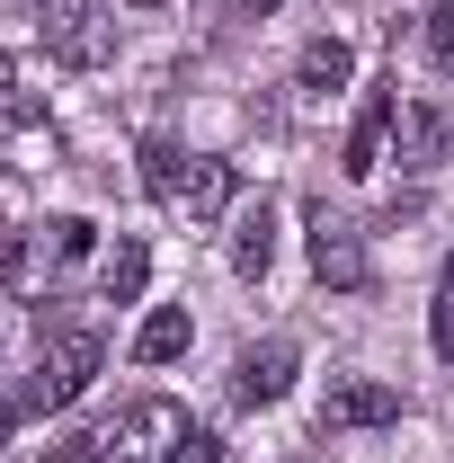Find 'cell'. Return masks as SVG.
<instances>
[{"instance_id": "cell-1", "label": "cell", "mask_w": 454, "mask_h": 463, "mask_svg": "<svg viewBox=\"0 0 454 463\" xmlns=\"http://www.w3.org/2000/svg\"><path fill=\"white\" fill-rule=\"evenodd\" d=\"M108 365V339L99 330H54V339L36 347V374H27V392H18V419H54L90 392V374Z\"/></svg>"}, {"instance_id": "cell-2", "label": "cell", "mask_w": 454, "mask_h": 463, "mask_svg": "<svg viewBox=\"0 0 454 463\" xmlns=\"http://www.w3.org/2000/svg\"><path fill=\"white\" fill-rule=\"evenodd\" d=\"M36 36H45V54H54L62 71H99V62L116 54L108 0H45V9H36Z\"/></svg>"}, {"instance_id": "cell-3", "label": "cell", "mask_w": 454, "mask_h": 463, "mask_svg": "<svg viewBox=\"0 0 454 463\" xmlns=\"http://www.w3.org/2000/svg\"><path fill=\"white\" fill-rule=\"evenodd\" d=\"M303 241H312V277H321V286H339V294H365V286H374V268H365V232L347 223V214L312 205Z\"/></svg>"}, {"instance_id": "cell-4", "label": "cell", "mask_w": 454, "mask_h": 463, "mask_svg": "<svg viewBox=\"0 0 454 463\" xmlns=\"http://www.w3.org/2000/svg\"><path fill=\"white\" fill-rule=\"evenodd\" d=\"M178 437H187V410L152 392V402H134L125 419H116V437H108V446H116V463H161Z\"/></svg>"}, {"instance_id": "cell-5", "label": "cell", "mask_w": 454, "mask_h": 463, "mask_svg": "<svg viewBox=\"0 0 454 463\" xmlns=\"http://www.w3.org/2000/svg\"><path fill=\"white\" fill-rule=\"evenodd\" d=\"M294 339H259V347H241V365H232V402L241 410H268V402H285L294 392Z\"/></svg>"}, {"instance_id": "cell-6", "label": "cell", "mask_w": 454, "mask_h": 463, "mask_svg": "<svg viewBox=\"0 0 454 463\" xmlns=\"http://www.w3.org/2000/svg\"><path fill=\"white\" fill-rule=\"evenodd\" d=\"M393 419H401V392L374 383V374H339L330 402H321V428L330 437H347V428H393Z\"/></svg>"}, {"instance_id": "cell-7", "label": "cell", "mask_w": 454, "mask_h": 463, "mask_svg": "<svg viewBox=\"0 0 454 463\" xmlns=\"http://www.w3.org/2000/svg\"><path fill=\"white\" fill-rule=\"evenodd\" d=\"M393 125H401V80H393V90H374V99L356 108V125H347V161H339V170H347V178H374L383 161H393Z\"/></svg>"}, {"instance_id": "cell-8", "label": "cell", "mask_w": 454, "mask_h": 463, "mask_svg": "<svg viewBox=\"0 0 454 463\" xmlns=\"http://www.w3.org/2000/svg\"><path fill=\"white\" fill-rule=\"evenodd\" d=\"M446 134H454V116L446 99H401V170H437V152H446Z\"/></svg>"}, {"instance_id": "cell-9", "label": "cell", "mask_w": 454, "mask_h": 463, "mask_svg": "<svg viewBox=\"0 0 454 463\" xmlns=\"http://www.w3.org/2000/svg\"><path fill=\"white\" fill-rule=\"evenodd\" d=\"M232 268H241L250 286L277 268V205H268V196H250V205L232 214Z\"/></svg>"}, {"instance_id": "cell-10", "label": "cell", "mask_w": 454, "mask_h": 463, "mask_svg": "<svg viewBox=\"0 0 454 463\" xmlns=\"http://www.w3.org/2000/svg\"><path fill=\"white\" fill-rule=\"evenodd\" d=\"M178 205H187V223H223L232 205H241V170H232V161H187Z\"/></svg>"}, {"instance_id": "cell-11", "label": "cell", "mask_w": 454, "mask_h": 463, "mask_svg": "<svg viewBox=\"0 0 454 463\" xmlns=\"http://www.w3.org/2000/svg\"><path fill=\"white\" fill-rule=\"evenodd\" d=\"M347 71H356V54H347V36H312V45L294 54V80H303L312 99H330V90H347Z\"/></svg>"}, {"instance_id": "cell-12", "label": "cell", "mask_w": 454, "mask_h": 463, "mask_svg": "<svg viewBox=\"0 0 454 463\" xmlns=\"http://www.w3.org/2000/svg\"><path fill=\"white\" fill-rule=\"evenodd\" d=\"M187 339H196V321H187V303H161L143 330H134V356L143 365H170V356H187Z\"/></svg>"}, {"instance_id": "cell-13", "label": "cell", "mask_w": 454, "mask_h": 463, "mask_svg": "<svg viewBox=\"0 0 454 463\" xmlns=\"http://www.w3.org/2000/svg\"><path fill=\"white\" fill-rule=\"evenodd\" d=\"M143 277H152V250L125 232L108 259H99V294H108V303H134V294H143Z\"/></svg>"}, {"instance_id": "cell-14", "label": "cell", "mask_w": 454, "mask_h": 463, "mask_svg": "<svg viewBox=\"0 0 454 463\" xmlns=\"http://www.w3.org/2000/svg\"><path fill=\"white\" fill-rule=\"evenodd\" d=\"M143 187H152L161 205H178V187H187V152H178V143H143Z\"/></svg>"}, {"instance_id": "cell-15", "label": "cell", "mask_w": 454, "mask_h": 463, "mask_svg": "<svg viewBox=\"0 0 454 463\" xmlns=\"http://www.w3.org/2000/svg\"><path fill=\"white\" fill-rule=\"evenodd\" d=\"M428 339H437V356H454V250H446V268H437V312H428Z\"/></svg>"}, {"instance_id": "cell-16", "label": "cell", "mask_w": 454, "mask_h": 463, "mask_svg": "<svg viewBox=\"0 0 454 463\" xmlns=\"http://www.w3.org/2000/svg\"><path fill=\"white\" fill-rule=\"evenodd\" d=\"M428 62L454 80V0H428Z\"/></svg>"}, {"instance_id": "cell-17", "label": "cell", "mask_w": 454, "mask_h": 463, "mask_svg": "<svg viewBox=\"0 0 454 463\" xmlns=\"http://www.w3.org/2000/svg\"><path fill=\"white\" fill-rule=\"evenodd\" d=\"M45 232H54V268H80V259H90V232H99V223L62 214V223H45Z\"/></svg>"}, {"instance_id": "cell-18", "label": "cell", "mask_w": 454, "mask_h": 463, "mask_svg": "<svg viewBox=\"0 0 454 463\" xmlns=\"http://www.w3.org/2000/svg\"><path fill=\"white\" fill-rule=\"evenodd\" d=\"M161 463H223V437H214V428H187V437H178Z\"/></svg>"}, {"instance_id": "cell-19", "label": "cell", "mask_w": 454, "mask_h": 463, "mask_svg": "<svg viewBox=\"0 0 454 463\" xmlns=\"http://www.w3.org/2000/svg\"><path fill=\"white\" fill-rule=\"evenodd\" d=\"M45 463H108V437H99V428H80V437H62Z\"/></svg>"}, {"instance_id": "cell-20", "label": "cell", "mask_w": 454, "mask_h": 463, "mask_svg": "<svg viewBox=\"0 0 454 463\" xmlns=\"http://www.w3.org/2000/svg\"><path fill=\"white\" fill-rule=\"evenodd\" d=\"M241 9H259V18H277V9H285V0H241Z\"/></svg>"}, {"instance_id": "cell-21", "label": "cell", "mask_w": 454, "mask_h": 463, "mask_svg": "<svg viewBox=\"0 0 454 463\" xmlns=\"http://www.w3.org/2000/svg\"><path fill=\"white\" fill-rule=\"evenodd\" d=\"M0 90H9V62H0Z\"/></svg>"}, {"instance_id": "cell-22", "label": "cell", "mask_w": 454, "mask_h": 463, "mask_svg": "<svg viewBox=\"0 0 454 463\" xmlns=\"http://www.w3.org/2000/svg\"><path fill=\"white\" fill-rule=\"evenodd\" d=\"M0 419H9V410H0Z\"/></svg>"}]
</instances>
